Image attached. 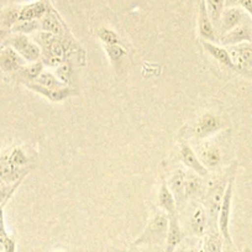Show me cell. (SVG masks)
I'll return each instance as SVG.
<instances>
[{
  "instance_id": "obj_1",
  "label": "cell",
  "mask_w": 252,
  "mask_h": 252,
  "mask_svg": "<svg viewBox=\"0 0 252 252\" xmlns=\"http://www.w3.org/2000/svg\"><path fill=\"white\" fill-rule=\"evenodd\" d=\"M35 42L41 48V57L43 64L50 67H58L64 61L66 48L63 46L62 38L53 33L40 31L35 36Z\"/></svg>"
},
{
  "instance_id": "obj_2",
  "label": "cell",
  "mask_w": 252,
  "mask_h": 252,
  "mask_svg": "<svg viewBox=\"0 0 252 252\" xmlns=\"http://www.w3.org/2000/svg\"><path fill=\"white\" fill-rule=\"evenodd\" d=\"M234 179L235 176L231 174L225 188L224 197H222L221 205H220L219 217H218V229L222 240L227 244V246H232V240L230 236V214H231V202H232V190H234Z\"/></svg>"
},
{
  "instance_id": "obj_3",
  "label": "cell",
  "mask_w": 252,
  "mask_h": 252,
  "mask_svg": "<svg viewBox=\"0 0 252 252\" xmlns=\"http://www.w3.org/2000/svg\"><path fill=\"white\" fill-rule=\"evenodd\" d=\"M167 231H168V215L157 214L154 219L150 221L149 226L145 231L140 235L139 239L135 241V245H147L161 242L166 239Z\"/></svg>"
},
{
  "instance_id": "obj_4",
  "label": "cell",
  "mask_w": 252,
  "mask_h": 252,
  "mask_svg": "<svg viewBox=\"0 0 252 252\" xmlns=\"http://www.w3.org/2000/svg\"><path fill=\"white\" fill-rule=\"evenodd\" d=\"M8 46L13 47L26 62H36L41 57V48L35 41H31L28 35L24 33H15L14 36L8 37L5 41Z\"/></svg>"
},
{
  "instance_id": "obj_5",
  "label": "cell",
  "mask_w": 252,
  "mask_h": 252,
  "mask_svg": "<svg viewBox=\"0 0 252 252\" xmlns=\"http://www.w3.org/2000/svg\"><path fill=\"white\" fill-rule=\"evenodd\" d=\"M195 155L207 169H215L221 163V152L219 147L208 140H200L198 142Z\"/></svg>"
},
{
  "instance_id": "obj_6",
  "label": "cell",
  "mask_w": 252,
  "mask_h": 252,
  "mask_svg": "<svg viewBox=\"0 0 252 252\" xmlns=\"http://www.w3.org/2000/svg\"><path fill=\"white\" fill-rule=\"evenodd\" d=\"M232 66L239 71H249L252 68V45L249 43H239L230 46L227 50Z\"/></svg>"
},
{
  "instance_id": "obj_7",
  "label": "cell",
  "mask_w": 252,
  "mask_h": 252,
  "mask_svg": "<svg viewBox=\"0 0 252 252\" xmlns=\"http://www.w3.org/2000/svg\"><path fill=\"white\" fill-rule=\"evenodd\" d=\"M29 173V169L26 167L19 168L15 167L9 159V155L0 156V182L5 183H21L24 177Z\"/></svg>"
},
{
  "instance_id": "obj_8",
  "label": "cell",
  "mask_w": 252,
  "mask_h": 252,
  "mask_svg": "<svg viewBox=\"0 0 252 252\" xmlns=\"http://www.w3.org/2000/svg\"><path fill=\"white\" fill-rule=\"evenodd\" d=\"M220 129H221V121H220V119L217 115H214V114L205 113L197 121L193 132H194V135L198 139L205 140L207 137L215 134Z\"/></svg>"
},
{
  "instance_id": "obj_9",
  "label": "cell",
  "mask_w": 252,
  "mask_h": 252,
  "mask_svg": "<svg viewBox=\"0 0 252 252\" xmlns=\"http://www.w3.org/2000/svg\"><path fill=\"white\" fill-rule=\"evenodd\" d=\"M26 61L10 46H5L0 50V69L8 73L19 72L24 68Z\"/></svg>"
},
{
  "instance_id": "obj_10",
  "label": "cell",
  "mask_w": 252,
  "mask_h": 252,
  "mask_svg": "<svg viewBox=\"0 0 252 252\" xmlns=\"http://www.w3.org/2000/svg\"><path fill=\"white\" fill-rule=\"evenodd\" d=\"M244 11L240 8L232 6V8L224 9L221 18H220L219 25H218L221 36L225 35L226 32H229V31H231L232 29H235L236 26H239L240 24L244 23Z\"/></svg>"
},
{
  "instance_id": "obj_11",
  "label": "cell",
  "mask_w": 252,
  "mask_h": 252,
  "mask_svg": "<svg viewBox=\"0 0 252 252\" xmlns=\"http://www.w3.org/2000/svg\"><path fill=\"white\" fill-rule=\"evenodd\" d=\"M198 28H199L200 36L205 41L215 40L217 33H215L214 25L208 14L205 0H198Z\"/></svg>"
},
{
  "instance_id": "obj_12",
  "label": "cell",
  "mask_w": 252,
  "mask_h": 252,
  "mask_svg": "<svg viewBox=\"0 0 252 252\" xmlns=\"http://www.w3.org/2000/svg\"><path fill=\"white\" fill-rule=\"evenodd\" d=\"M40 28L42 31L53 33L58 37H63L66 35V26L52 8H48L47 13L42 16L40 20Z\"/></svg>"
},
{
  "instance_id": "obj_13",
  "label": "cell",
  "mask_w": 252,
  "mask_h": 252,
  "mask_svg": "<svg viewBox=\"0 0 252 252\" xmlns=\"http://www.w3.org/2000/svg\"><path fill=\"white\" fill-rule=\"evenodd\" d=\"M252 41V28L249 24H240L231 31L221 36V43L225 46H234Z\"/></svg>"
},
{
  "instance_id": "obj_14",
  "label": "cell",
  "mask_w": 252,
  "mask_h": 252,
  "mask_svg": "<svg viewBox=\"0 0 252 252\" xmlns=\"http://www.w3.org/2000/svg\"><path fill=\"white\" fill-rule=\"evenodd\" d=\"M25 86L28 87L29 89H31V91L41 94V95L45 96V98H47L48 100L51 101H61L63 100V99H66L72 95H76L77 94V92L73 91L72 88H69V87H63V88H60V89H48V88H43V87L38 86V84H36L35 82L25 83Z\"/></svg>"
},
{
  "instance_id": "obj_15",
  "label": "cell",
  "mask_w": 252,
  "mask_h": 252,
  "mask_svg": "<svg viewBox=\"0 0 252 252\" xmlns=\"http://www.w3.org/2000/svg\"><path fill=\"white\" fill-rule=\"evenodd\" d=\"M184 234L179 225L178 218L176 214L168 215V231L166 236V250L164 252H174L178 245L183 240Z\"/></svg>"
},
{
  "instance_id": "obj_16",
  "label": "cell",
  "mask_w": 252,
  "mask_h": 252,
  "mask_svg": "<svg viewBox=\"0 0 252 252\" xmlns=\"http://www.w3.org/2000/svg\"><path fill=\"white\" fill-rule=\"evenodd\" d=\"M48 4L45 0H37L33 3L25 4L20 6L19 10V21H33L41 20L42 16L47 13Z\"/></svg>"
},
{
  "instance_id": "obj_17",
  "label": "cell",
  "mask_w": 252,
  "mask_h": 252,
  "mask_svg": "<svg viewBox=\"0 0 252 252\" xmlns=\"http://www.w3.org/2000/svg\"><path fill=\"white\" fill-rule=\"evenodd\" d=\"M179 156H181L182 162L188 167L189 169H192L193 172H195L197 174H199L200 177L207 176L208 169L203 166L202 162L199 161L198 156L195 155V152L193 151V149L189 146L187 142H183L181 145V151H179Z\"/></svg>"
},
{
  "instance_id": "obj_18",
  "label": "cell",
  "mask_w": 252,
  "mask_h": 252,
  "mask_svg": "<svg viewBox=\"0 0 252 252\" xmlns=\"http://www.w3.org/2000/svg\"><path fill=\"white\" fill-rule=\"evenodd\" d=\"M167 186H168L169 190L173 194L174 200H176V205L181 207L182 203L184 200H187L186 189H184V186H186V172H183L182 169H178V171L174 172Z\"/></svg>"
},
{
  "instance_id": "obj_19",
  "label": "cell",
  "mask_w": 252,
  "mask_h": 252,
  "mask_svg": "<svg viewBox=\"0 0 252 252\" xmlns=\"http://www.w3.org/2000/svg\"><path fill=\"white\" fill-rule=\"evenodd\" d=\"M203 47H204V50L207 51L213 58H215L218 62H220L221 64H224V66L230 67V68H234L231 58H230V55L229 52H227L226 48L214 45V43H212L210 41H203Z\"/></svg>"
},
{
  "instance_id": "obj_20",
  "label": "cell",
  "mask_w": 252,
  "mask_h": 252,
  "mask_svg": "<svg viewBox=\"0 0 252 252\" xmlns=\"http://www.w3.org/2000/svg\"><path fill=\"white\" fill-rule=\"evenodd\" d=\"M158 205L167 215L176 214V200L169 190L166 182H163L158 192Z\"/></svg>"
},
{
  "instance_id": "obj_21",
  "label": "cell",
  "mask_w": 252,
  "mask_h": 252,
  "mask_svg": "<svg viewBox=\"0 0 252 252\" xmlns=\"http://www.w3.org/2000/svg\"><path fill=\"white\" fill-rule=\"evenodd\" d=\"M207 210L202 205H199L190 217V227H192L193 232L198 236H203L205 234V229H207Z\"/></svg>"
},
{
  "instance_id": "obj_22",
  "label": "cell",
  "mask_w": 252,
  "mask_h": 252,
  "mask_svg": "<svg viewBox=\"0 0 252 252\" xmlns=\"http://www.w3.org/2000/svg\"><path fill=\"white\" fill-rule=\"evenodd\" d=\"M43 72V62L42 61H36L29 66H25L18 72L20 78L23 79L24 84L35 82L40 77V74Z\"/></svg>"
},
{
  "instance_id": "obj_23",
  "label": "cell",
  "mask_w": 252,
  "mask_h": 252,
  "mask_svg": "<svg viewBox=\"0 0 252 252\" xmlns=\"http://www.w3.org/2000/svg\"><path fill=\"white\" fill-rule=\"evenodd\" d=\"M202 178H200L199 174H197L195 172H189L186 173V199L194 197L195 194H198L202 188Z\"/></svg>"
},
{
  "instance_id": "obj_24",
  "label": "cell",
  "mask_w": 252,
  "mask_h": 252,
  "mask_svg": "<svg viewBox=\"0 0 252 252\" xmlns=\"http://www.w3.org/2000/svg\"><path fill=\"white\" fill-rule=\"evenodd\" d=\"M0 249L4 252H15V240L10 237L6 232L5 222H4L3 208H0Z\"/></svg>"
},
{
  "instance_id": "obj_25",
  "label": "cell",
  "mask_w": 252,
  "mask_h": 252,
  "mask_svg": "<svg viewBox=\"0 0 252 252\" xmlns=\"http://www.w3.org/2000/svg\"><path fill=\"white\" fill-rule=\"evenodd\" d=\"M205 4H207V10L213 25L214 28H218L222 11L225 9V0H205Z\"/></svg>"
},
{
  "instance_id": "obj_26",
  "label": "cell",
  "mask_w": 252,
  "mask_h": 252,
  "mask_svg": "<svg viewBox=\"0 0 252 252\" xmlns=\"http://www.w3.org/2000/svg\"><path fill=\"white\" fill-rule=\"evenodd\" d=\"M20 6H9L0 11V24L11 31V28L19 21Z\"/></svg>"
},
{
  "instance_id": "obj_27",
  "label": "cell",
  "mask_w": 252,
  "mask_h": 252,
  "mask_svg": "<svg viewBox=\"0 0 252 252\" xmlns=\"http://www.w3.org/2000/svg\"><path fill=\"white\" fill-rule=\"evenodd\" d=\"M35 83L38 84V86L43 87V88H48V89H60V88H63V87H66L62 82L58 81V78L55 76V74L50 73V72H45V71L40 74V77L36 79Z\"/></svg>"
},
{
  "instance_id": "obj_28",
  "label": "cell",
  "mask_w": 252,
  "mask_h": 252,
  "mask_svg": "<svg viewBox=\"0 0 252 252\" xmlns=\"http://www.w3.org/2000/svg\"><path fill=\"white\" fill-rule=\"evenodd\" d=\"M56 76L58 77V81L62 82L63 84H68L69 86L72 82V76H73V69H72L71 63L63 61L60 66L57 67Z\"/></svg>"
},
{
  "instance_id": "obj_29",
  "label": "cell",
  "mask_w": 252,
  "mask_h": 252,
  "mask_svg": "<svg viewBox=\"0 0 252 252\" xmlns=\"http://www.w3.org/2000/svg\"><path fill=\"white\" fill-rule=\"evenodd\" d=\"M20 183H5V182H0V208H4V205L8 203L11 195L15 193Z\"/></svg>"
},
{
  "instance_id": "obj_30",
  "label": "cell",
  "mask_w": 252,
  "mask_h": 252,
  "mask_svg": "<svg viewBox=\"0 0 252 252\" xmlns=\"http://www.w3.org/2000/svg\"><path fill=\"white\" fill-rule=\"evenodd\" d=\"M38 28H40V23H37V20L18 21V23L11 28V31L15 33H24V35H28V33L33 32L35 30H37Z\"/></svg>"
},
{
  "instance_id": "obj_31",
  "label": "cell",
  "mask_w": 252,
  "mask_h": 252,
  "mask_svg": "<svg viewBox=\"0 0 252 252\" xmlns=\"http://www.w3.org/2000/svg\"><path fill=\"white\" fill-rule=\"evenodd\" d=\"M221 235L217 234V232H212L208 235L207 240H205V247L204 250L208 252H222V242H221Z\"/></svg>"
},
{
  "instance_id": "obj_32",
  "label": "cell",
  "mask_w": 252,
  "mask_h": 252,
  "mask_svg": "<svg viewBox=\"0 0 252 252\" xmlns=\"http://www.w3.org/2000/svg\"><path fill=\"white\" fill-rule=\"evenodd\" d=\"M9 159H10L11 163L14 164L15 167H19V168H23V167L28 166V157L26 155L24 154V151L19 147H15L13 151L9 154Z\"/></svg>"
},
{
  "instance_id": "obj_33",
  "label": "cell",
  "mask_w": 252,
  "mask_h": 252,
  "mask_svg": "<svg viewBox=\"0 0 252 252\" xmlns=\"http://www.w3.org/2000/svg\"><path fill=\"white\" fill-rule=\"evenodd\" d=\"M98 36L105 45H119V37L113 30L101 28L98 30Z\"/></svg>"
},
{
  "instance_id": "obj_34",
  "label": "cell",
  "mask_w": 252,
  "mask_h": 252,
  "mask_svg": "<svg viewBox=\"0 0 252 252\" xmlns=\"http://www.w3.org/2000/svg\"><path fill=\"white\" fill-rule=\"evenodd\" d=\"M105 51L111 61L120 60L126 55V51L120 45H105Z\"/></svg>"
},
{
  "instance_id": "obj_35",
  "label": "cell",
  "mask_w": 252,
  "mask_h": 252,
  "mask_svg": "<svg viewBox=\"0 0 252 252\" xmlns=\"http://www.w3.org/2000/svg\"><path fill=\"white\" fill-rule=\"evenodd\" d=\"M9 32H10V30H9V29H6L5 26H3L1 24H0V45H1V43H4L6 40H8Z\"/></svg>"
},
{
  "instance_id": "obj_36",
  "label": "cell",
  "mask_w": 252,
  "mask_h": 252,
  "mask_svg": "<svg viewBox=\"0 0 252 252\" xmlns=\"http://www.w3.org/2000/svg\"><path fill=\"white\" fill-rule=\"evenodd\" d=\"M239 5L247 11L252 16V0H239Z\"/></svg>"
},
{
  "instance_id": "obj_37",
  "label": "cell",
  "mask_w": 252,
  "mask_h": 252,
  "mask_svg": "<svg viewBox=\"0 0 252 252\" xmlns=\"http://www.w3.org/2000/svg\"><path fill=\"white\" fill-rule=\"evenodd\" d=\"M239 5V0H225V8H232Z\"/></svg>"
},
{
  "instance_id": "obj_38",
  "label": "cell",
  "mask_w": 252,
  "mask_h": 252,
  "mask_svg": "<svg viewBox=\"0 0 252 252\" xmlns=\"http://www.w3.org/2000/svg\"><path fill=\"white\" fill-rule=\"evenodd\" d=\"M204 252H208V251H205V250H204Z\"/></svg>"
}]
</instances>
